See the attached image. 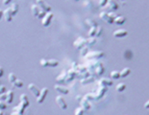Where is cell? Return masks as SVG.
Wrapping results in <instances>:
<instances>
[{"mask_svg":"<svg viewBox=\"0 0 149 115\" xmlns=\"http://www.w3.org/2000/svg\"><path fill=\"white\" fill-rule=\"evenodd\" d=\"M29 105H27L26 102H20V104H19V106H16L15 108H14V111H13V113L11 114H18V115H22L23 113H24V111H25V109H26V107H28Z\"/></svg>","mask_w":149,"mask_h":115,"instance_id":"1","label":"cell"},{"mask_svg":"<svg viewBox=\"0 0 149 115\" xmlns=\"http://www.w3.org/2000/svg\"><path fill=\"white\" fill-rule=\"evenodd\" d=\"M100 18L111 24V23L114 22V19L116 18V15L114 13H105V12H102V13L100 14Z\"/></svg>","mask_w":149,"mask_h":115,"instance_id":"2","label":"cell"},{"mask_svg":"<svg viewBox=\"0 0 149 115\" xmlns=\"http://www.w3.org/2000/svg\"><path fill=\"white\" fill-rule=\"evenodd\" d=\"M104 56L102 51H92V52H88L86 54V58L88 60H99Z\"/></svg>","mask_w":149,"mask_h":115,"instance_id":"3","label":"cell"},{"mask_svg":"<svg viewBox=\"0 0 149 115\" xmlns=\"http://www.w3.org/2000/svg\"><path fill=\"white\" fill-rule=\"evenodd\" d=\"M52 18H53V14H52V12H48V13H46V14H45V16L41 19V20H42V25L45 26V27H47V26H48V25L50 24V22H51Z\"/></svg>","mask_w":149,"mask_h":115,"instance_id":"4","label":"cell"},{"mask_svg":"<svg viewBox=\"0 0 149 115\" xmlns=\"http://www.w3.org/2000/svg\"><path fill=\"white\" fill-rule=\"evenodd\" d=\"M37 5L40 8L41 10H44V12H46V13L51 12V6L45 2V0H37Z\"/></svg>","mask_w":149,"mask_h":115,"instance_id":"5","label":"cell"},{"mask_svg":"<svg viewBox=\"0 0 149 115\" xmlns=\"http://www.w3.org/2000/svg\"><path fill=\"white\" fill-rule=\"evenodd\" d=\"M86 43H87V39L82 38V37H79V38H77L74 41L73 45H74V47H76L77 49H80V48H82L83 46H85Z\"/></svg>","mask_w":149,"mask_h":115,"instance_id":"6","label":"cell"},{"mask_svg":"<svg viewBox=\"0 0 149 115\" xmlns=\"http://www.w3.org/2000/svg\"><path fill=\"white\" fill-rule=\"evenodd\" d=\"M47 93H48V88H43V89H41L40 94H39V96L37 97V102H38V104H42V102H43L45 100V97H46Z\"/></svg>","mask_w":149,"mask_h":115,"instance_id":"7","label":"cell"},{"mask_svg":"<svg viewBox=\"0 0 149 115\" xmlns=\"http://www.w3.org/2000/svg\"><path fill=\"white\" fill-rule=\"evenodd\" d=\"M105 92H106V87H104V86H100V88L98 89V91L96 92V93H93L94 100H99V98H101V97L104 95Z\"/></svg>","mask_w":149,"mask_h":115,"instance_id":"8","label":"cell"},{"mask_svg":"<svg viewBox=\"0 0 149 115\" xmlns=\"http://www.w3.org/2000/svg\"><path fill=\"white\" fill-rule=\"evenodd\" d=\"M55 100H56V104L59 106V108L63 109V110H66V109H67V104H66V102H65V100L63 98L62 96H59V95L56 96Z\"/></svg>","mask_w":149,"mask_h":115,"instance_id":"9","label":"cell"},{"mask_svg":"<svg viewBox=\"0 0 149 115\" xmlns=\"http://www.w3.org/2000/svg\"><path fill=\"white\" fill-rule=\"evenodd\" d=\"M127 30H123V28H120V30H117L114 32V37L116 38H122V37H125V36H127Z\"/></svg>","mask_w":149,"mask_h":115,"instance_id":"10","label":"cell"},{"mask_svg":"<svg viewBox=\"0 0 149 115\" xmlns=\"http://www.w3.org/2000/svg\"><path fill=\"white\" fill-rule=\"evenodd\" d=\"M28 89H29V91H30L34 96H37V97L39 96L41 89H39L37 86H34V84H29V85H28Z\"/></svg>","mask_w":149,"mask_h":115,"instance_id":"11","label":"cell"},{"mask_svg":"<svg viewBox=\"0 0 149 115\" xmlns=\"http://www.w3.org/2000/svg\"><path fill=\"white\" fill-rule=\"evenodd\" d=\"M76 76V72L74 70V68L70 69L69 71H67V76H66V80H65V82H71Z\"/></svg>","mask_w":149,"mask_h":115,"instance_id":"12","label":"cell"},{"mask_svg":"<svg viewBox=\"0 0 149 115\" xmlns=\"http://www.w3.org/2000/svg\"><path fill=\"white\" fill-rule=\"evenodd\" d=\"M54 89L62 94H68L69 93V89L67 87H65V86H62V85H55Z\"/></svg>","mask_w":149,"mask_h":115,"instance_id":"13","label":"cell"},{"mask_svg":"<svg viewBox=\"0 0 149 115\" xmlns=\"http://www.w3.org/2000/svg\"><path fill=\"white\" fill-rule=\"evenodd\" d=\"M108 5H106V8H109L113 10H116L119 8V5L117 4V2L115 1V0H108V3H106Z\"/></svg>","mask_w":149,"mask_h":115,"instance_id":"14","label":"cell"},{"mask_svg":"<svg viewBox=\"0 0 149 115\" xmlns=\"http://www.w3.org/2000/svg\"><path fill=\"white\" fill-rule=\"evenodd\" d=\"M3 17H4L5 20H6L7 22H10L11 20H13V15H11V12H10L9 8L5 10L3 12Z\"/></svg>","mask_w":149,"mask_h":115,"instance_id":"15","label":"cell"},{"mask_svg":"<svg viewBox=\"0 0 149 115\" xmlns=\"http://www.w3.org/2000/svg\"><path fill=\"white\" fill-rule=\"evenodd\" d=\"M80 105L85 110H90L91 109V104H90V102H89V100H87L86 97L82 100H80Z\"/></svg>","mask_w":149,"mask_h":115,"instance_id":"16","label":"cell"},{"mask_svg":"<svg viewBox=\"0 0 149 115\" xmlns=\"http://www.w3.org/2000/svg\"><path fill=\"white\" fill-rule=\"evenodd\" d=\"M113 85V82L110 80V78H101L99 80V86H104V87H106V86H112Z\"/></svg>","mask_w":149,"mask_h":115,"instance_id":"17","label":"cell"},{"mask_svg":"<svg viewBox=\"0 0 149 115\" xmlns=\"http://www.w3.org/2000/svg\"><path fill=\"white\" fill-rule=\"evenodd\" d=\"M13 100H14V92L11 90L6 91V100H5V102H6V104H11V102H13Z\"/></svg>","mask_w":149,"mask_h":115,"instance_id":"18","label":"cell"},{"mask_svg":"<svg viewBox=\"0 0 149 115\" xmlns=\"http://www.w3.org/2000/svg\"><path fill=\"white\" fill-rule=\"evenodd\" d=\"M104 72V67L102 64H98L97 67H95V73L97 74V76H101Z\"/></svg>","mask_w":149,"mask_h":115,"instance_id":"19","label":"cell"},{"mask_svg":"<svg viewBox=\"0 0 149 115\" xmlns=\"http://www.w3.org/2000/svg\"><path fill=\"white\" fill-rule=\"evenodd\" d=\"M40 10H40V8L38 6L37 4H32V5H31V13H32V15H33L34 17H38Z\"/></svg>","mask_w":149,"mask_h":115,"instance_id":"20","label":"cell"},{"mask_svg":"<svg viewBox=\"0 0 149 115\" xmlns=\"http://www.w3.org/2000/svg\"><path fill=\"white\" fill-rule=\"evenodd\" d=\"M9 10H10V12H11V15H16L17 13H18V10H19V5H18L17 3H13L10 5V8H9Z\"/></svg>","mask_w":149,"mask_h":115,"instance_id":"21","label":"cell"},{"mask_svg":"<svg viewBox=\"0 0 149 115\" xmlns=\"http://www.w3.org/2000/svg\"><path fill=\"white\" fill-rule=\"evenodd\" d=\"M125 17L123 16H116V18L114 19V22L117 23V24H123V23L125 22Z\"/></svg>","mask_w":149,"mask_h":115,"instance_id":"22","label":"cell"},{"mask_svg":"<svg viewBox=\"0 0 149 115\" xmlns=\"http://www.w3.org/2000/svg\"><path fill=\"white\" fill-rule=\"evenodd\" d=\"M92 82H94V78L91 76H87V78H85L81 80V84H82V85L90 84V83H92Z\"/></svg>","mask_w":149,"mask_h":115,"instance_id":"23","label":"cell"},{"mask_svg":"<svg viewBox=\"0 0 149 115\" xmlns=\"http://www.w3.org/2000/svg\"><path fill=\"white\" fill-rule=\"evenodd\" d=\"M67 76V71H63L58 76H56V82H65Z\"/></svg>","mask_w":149,"mask_h":115,"instance_id":"24","label":"cell"},{"mask_svg":"<svg viewBox=\"0 0 149 115\" xmlns=\"http://www.w3.org/2000/svg\"><path fill=\"white\" fill-rule=\"evenodd\" d=\"M130 73V69L129 68H124L123 70L120 72V78H126L127 76H129Z\"/></svg>","mask_w":149,"mask_h":115,"instance_id":"25","label":"cell"},{"mask_svg":"<svg viewBox=\"0 0 149 115\" xmlns=\"http://www.w3.org/2000/svg\"><path fill=\"white\" fill-rule=\"evenodd\" d=\"M125 88H126V85H125V83H120V84H118V85H117V87H116L117 91H119V92L124 91Z\"/></svg>","mask_w":149,"mask_h":115,"instance_id":"26","label":"cell"},{"mask_svg":"<svg viewBox=\"0 0 149 115\" xmlns=\"http://www.w3.org/2000/svg\"><path fill=\"white\" fill-rule=\"evenodd\" d=\"M86 23H87V25H89L90 27H97V23H96V21H94V20L87 19Z\"/></svg>","mask_w":149,"mask_h":115,"instance_id":"27","label":"cell"},{"mask_svg":"<svg viewBox=\"0 0 149 115\" xmlns=\"http://www.w3.org/2000/svg\"><path fill=\"white\" fill-rule=\"evenodd\" d=\"M111 78H115V80L120 78V72L117 71V70L112 71V72H111Z\"/></svg>","mask_w":149,"mask_h":115,"instance_id":"28","label":"cell"},{"mask_svg":"<svg viewBox=\"0 0 149 115\" xmlns=\"http://www.w3.org/2000/svg\"><path fill=\"white\" fill-rule=\"evenodd\" d=\"M57 65H58V61L53 60V59L48 60V67H56Z\"/></svg>","mask_w":149,"mask_h":115,"instance_id":"29","label":"cell"},{"mask_svg":"<svg viewBox=\"0 0 149 115\" xmlns=\"http://www.w3.org/2000/svg\"><path fill=\"white\" fill-rule=\"evenodd\" d=\"M11 84H13L14 87H17V88H20V87H22V86H23V82L21 80H18V78L15 80L14 83H11Z\"/></svg>","mask_w":149,"mask_h":115,"instance_id":"30","label":"cell"},{"mask_svg":"<svg viewBox=\"0 0 149 115\" xmlns=\"http://www.w3.org/2000/svg\"><path fill=\"white\" fill-rule=\"evenodd\" d=\"M85 111L86 110L82 107H79V108H76L75 109V112L74 113H75V115H82L83 113H85Z\"/></svg>","mask_w":149,"mask_h":115,"instance_id":"31","label":"cell"},{"mask_svg":"<svg viewBox=\"0 0 149 115\" xmlns=\"http://www.w3.org/2000/svg\"><path fill=\"white\" fill-rule=\"evenodd\" d=\"M96 30H97V27H91V30H89V37L96 36Z\"/></svg>","mask_w":149,"mask_h":115,"instance_id":"32","label":"cell"},{"mask_svg":"<svg viewBox=\"0 0 149 115\" xmlns=\"http://www.w3.org/2000/svg\"><path fill=\"white\" fill-rule=\"evenodd\" d=\"M16 80H17V76H16V74H15V73L11 72V73L8 74V80H9L10 83H14Z\"/></svg>","mask_w":149,"mask_h":115,"instance_id":"33","label":"cell"},{"mask_svg":"<svg viewBox=\"0 0 149 115\" xmlns=\"http://www.w3.org/2000/svg\"><path fill=\"white\" fill-rule=\"evenodd\" d=\"M87 43L89 45H94L95 43H96V39H95L94 37H89V39H87Z\"/></svg>","mask_w":149,"mask_h":115,"instance_id":"34","label":"cell"},{"mask_svg":"<svg viewBox=\"0 0 149 115\" xmlns=\"http://www.w3.org/2000/svg\"><path fill=\"white\" fill-rule=\"evenodd\" d=\"M20 100H21V102H26V104H27V105H29L28 97L26 96V94H21V96H20Z\"/></svg>","mask_w":149,"mask_h":115,"instance_id":"35","label":"cell"},{"mask_svg":"<svg viewBox=\"0 0 149 115\" xmlns=\"http://www.w3.org/2000/svg\"><path fill=\"white\" fill-rule=\"evenodd\" d=\"M40 64L43 67H48V60H47V59H42L40 61Z\"/></svg>","mask_w":149,"mask_h":115,"instance_id":"36","label":"cell"},{"mask_svg":"<svg viewBox=\"0 0 149 115\" xmlns=\"http://www.w3.org/2000/svg\"><path fill=\"white\" fill-rule=\"evenodd\" d=\"M6 105H7V104L5 102L4 100H0V109H1V110H4V109L6 108Z\"/></svg>","mask_w":149,"mask_h":115,"instance_id":"37","label":"cell"},{"mask_svg":"<svg viewBox=\"0 0 149 115\" xmlns=\"http://www.w3.org/2000/svg\"><path fill=\"white\" fill-rule=\"evenodd\" d=\"M80 49H81V56H86V54L89 52L88 47H82V48H80Z\"/></svg>","mask_w":149,"mask_h":115,"instance_id":"38","label":"cell"},{"mask_svg":"<svg viewBox=\"0 0 149 115\" xmlns=\"http://www.w3.org/2000/svg\"><path fill=\"white\" fill-rule=\"evenodd\" d=\"M101 34H102V28L97 26V30H96V36H95V37H99V36H101Z\"/></svg>","mask_w":149,"mask_h":115,"instance_id":"39","label":"cell"},{"mask_svg":"<svg viewBox=\"0 0 149 115\" xmlns=\"http://www.w3.org/2000/svg\"><path fill=\"white\" fill-rule=\"evenodd\" d=\"M45 14H46V12L40 10V13H39V15H38V18H39V19H42V18H43V17L45 16Z\"/></svg>","mask_w":149,"mask_h":115,"instance_id":"40","label":"cell"},{"mask_svg":"<svg viewBox=\"0 0 149 115\" xmlns=\"http://www.w3.org/2000/svg\"><path fill=\"white\" fill-rule=\"evenodd\" d=\"M3 92H6V88H5V86L0 84V94L3 93Z\"/></svg>","mask_w":149,"mask_h":115,"instance_id":"41","label":"cell"},{"mask_svg":"<svg viewBox=\"0 0 149 115\" xmlns=\"http://www.w3.org/2000/svg\"><path fill=\"white\" fill-rule=\"evenodd\" d=\"M0 100H6V92H3V93L0 94Z\"/></svg>","mask_w":149,"mask_h":115,"instance_id":"42","label":"cell"},{"mask_svg":"<svg viewBox=\"0 0 149 115\" xmlns=\"http://www.w3.org/2000/svg\"><path fill=\"white\" fill-rule=\"evenodd\" d=\"M106 3H108V0H100L99 1L100 6H104V5H106Z\"/></svg>","mask_w":149,"mask_h":115,"instance_id":"43","label":"cell"},{"mask_svg":"<svg viewBox=\"0 0 149 115\" xmlns=\"http://www.w3.org/2000/svg\"><path fill=\"white\" fill-rule=\"evenodd\" d=\"M3 73H4V71H3V68L0 66V78H2L3 76Z\"/></svg>","mask_w":149,"mask_h":115,"instance_id":"44","label":"cell"},{"mask_svg":"<svg viewBox=\"0 0 149 115\" xmlns=\"http://www.w3.org/2000/svg\"><path fill=\"white\" fill-rule=\"evenodd\" d=\"M11 0H3V4H8Z\"/></svg>","mask_w":149,"mask_h":115,"instance_id":"45","label":"cell"},{"mask_svg":"<svg viewBox=\"0 0 149 115\" xmlns=\"http://www.w3.org/2000/svg\"><path fill=\"white\" fill-rule=\"evenodd\" d=\"M2 17H3V12H2L1 10H0V20H1Z\"/></svg>","mask_w":149,"mask_h":115,"instance_id":"46","label":"cell"},{"mask_svg":"<svg viewBox=\"0 0 149 115\" xmlns=\"http://www.w3.org/2000/svg\"><path fill=\"white\" fill-rule=\"evenodd\" d=\"M145 108H146V109H148V108H149V102H148L145 104Z\"/></svg>","mask_w":149,"mask_h":115,"instance_id":"47","label":"cell"},{"mask_svg":"<svg viewBox=\"0 0 149 115\" xmlns=\"http://www.w3.org/2000/svg\"><path fill=\"white\" fill-rule=\"evenodd\" d=\"M3 114V110H1V109H0V115H2Z\"/></svg>","mask_w":149,"mask_h":115,"instance_id":"48","label":"cell"},{"mask_svg":"<svg viewBox=\"0 0 149 115\" xmlns=\"http://www.w3.org/2000/svg\"><path fill=\"white\" fill-rule=\"evenodd\" d=\"M75 1H78V0H75Z\"/></svg>","mask_w":149,"mask_h":115,"instance_id":"49","label":"cell"},{"mask_svg":"<svg viewBox=\"0 0 149 115\" xmlns=\"http://www.w3.org/2000/svg\"><path fill=\"white\" fill-rule=\"evenodd\" d=\"M121 1H124V0H121Z\"/></svg>","mask_w":149,"mask_h":115,"instance_id":"50","label":"cell"},{"mask_svg":"<svg viewBox=\"0 0 149 115\" xmlns=\"http://www.w3.org/2000/svg\"><path fill=\"white\" fill-rule=\"evenodd\" d=\"M0 84H1V83H0Z\"/></svg>","mask_w":149,"mask_h":115,"instance_id":"51","label":"cell"}]
</instances>
